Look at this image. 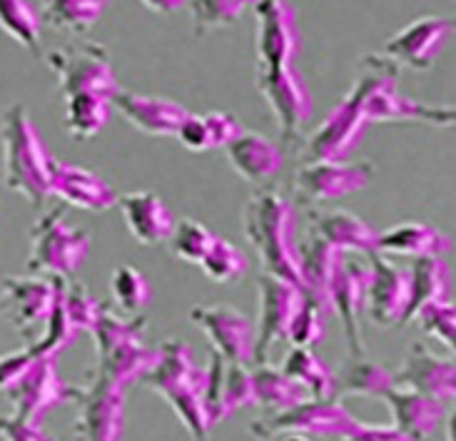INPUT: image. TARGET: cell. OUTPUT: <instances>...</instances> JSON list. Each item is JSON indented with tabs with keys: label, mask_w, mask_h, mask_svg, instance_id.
Wrapping results in <instances>:
<instances>
[{
	"label": "cell",
	"mask_w": 456,
	"mask_h": 441,
	"mask_svg": "<svg viewBox=\"0 0 456 441\" xmlns=\"http://www.w3.org/2000/svg\"><path fill=\"white\" fill-rule=\"evenodd\" d=\"M242 227H245L247 242L257 252L262 272L299 284L297 247L292 242L295 234L292 202L280 190L262 187L247 202Z\"/></svg>",
	"instance_id": "cell-1"
},
{
	"label": "cell",
	"mask_w": 456,
	"mask_h": 441,
	"mask_svg": "<svg viewBox=\"0 0 456 441\" xmlns=\"http://www.w3.org/2000/svg\"><path fill=\"white\" fill-rule=\"evenodd\" d=\"M3 147V183L30 205L50 200L48 150L40 143L37 127L23 102H12L0 118Z\"/></svg>",
	"instance_id": "cell-2"
},
{
	"label": "cell",
	"mask_w": 456,
	"mask_h": 441,
	"mask_svg": "<svg viewBox=\"0 0 456 441\" xmlns=\"http://www.w3.org/2000/svg\"><path fill=\"white\" fill-rule=\"evenodd\" d=\"M364 73L352 86L357 95L367 123H427L449 127L454 125V108L446 105H427L421 100H411L399 93V65L389 58L367 55Z\"/></svg>",
	"instance_id": "cell-3"
},
{
	"label": "cell",
	"mask_w": 456,
	"mask_h": 441,
	"mask_svg": "<svg viewBox=\"0 0 456 441\" xmlns=\"http://www.w3.org/2000/svg\"><path fill=\"white\" fill-rule=\"evenodd\" d=\"M90 247H93L90 233L68 225L62 208L50 209L37 217L30 230L28 270L70 280L83 267V262L90 255Z\"/></svg>",
	"instance_id": "cell-4"
},
{
	"label": "cell",
	"mask_w": 456,
	"mask_h": 441,
	"mask_svg": "<svg viewBox=\"0 0 456 441\" xmlns=\"http://www.w3.org/2000/svg\"><path fill=\"white\" fill-rule=\"evenodd\" d=\"M357 427V417L334 396V399H307L284 412H274L272 417L257 419L249 424V434L259 441H272L282 434L342 441Z\"/></svg>",
	"instance_id": "cell-5"
},
{
	"label": "cell",
	"mask_w": 456,
	"mask_h": 441,
	"mask_svg": "<svg viewBox=\"0 0 456 441\" xmlns=\"http://www.w3.org/2000/svg\"><path fill=\"white\" fill-rule=\"evenodd\" d=\"M48 68L58 78V90L62 98L75 93H100L115 98L123 87L112 65L110 53L95 40H87L73 48L53 50L45 55Z\"/></svg>",
	"instance_id": "cell-6"
},
{
	"label": "cell",
	"mask_w": 456,
	"mask_h": 441,
	"mask_svg": "<svg viewBox=\"0 0 456 441\" xmlns=\"http://www.w3.org/2000/svg\"><path fill=\"white\" fill-rule=\"evenodd\" d=\"M58 299V277L23 274L5 277L0 284V314L25 342H37L48 327Z\"/></svg>",
	"instance_id": "cell-7"
},
{
	"label": "cell",
	"mask_w": 456,
	"mask_h": 441,
	"mask_svg": "<svg viewBox=\"0 0 456 441\" xmlns=\"http://www.w3.org/2000/svg\"><path fill=\"white\" fill-rule=\"evenodd\" d=\"M255 86L274 115L284 143L299 140L312 120L314 105H312V93L295 70V62L257 65Z\"/></svg>",
	"instance_id": "cell-8"
},
{
	"label": "cell",
	"mask_w": 456,
	"mask_h": 441,
	"mask_svg": "<svg viewBox=\"0 0 456 441\" xmlns=\"http://www.w3.org/2000/svg\"><path fill=\"white\" fill-rule=\"evenodd\" d=\"M77 406L75 437L80 441H120L125 424V392L105 377H95L86 387L70 389Z\"/></svg>",
	"instance_id": "cell-9"
},
{
	"label": "cell",
	"mask_w": 456,
	"mask_h": 441,
	"mask_svg": "<svg viewBox=\"0 0 456 441\" xmlns=\"http://www.w3.org/2000/svg\"><path fill=\"white\" fill-rule=\"evenodd\" d=\"M259 287V327L255 342V362L267 364L272 349L280 342H287V331L292 319L305 302L302 287L287 282L282 277H274L262 272L257 280Z\"/></svg>",
	"instance_id": "cell-10"
},
{
	"label": "cell",
	"mask_w": 456,
	"mask_h": 441,
	"mask_svg": "<svg viewBox=\"0 0 456 441\" xmlns=\"http://www.w3.org/2000/svg\"><path fill=\"white\" fill-rule=\"evenodd\" d=\"M190 322L208 337L212 352L232 364L255 362L257 327L245 312L227 305H198L190 312Z\"/></svg>",
	"instance_id": "cell-11"
},
{
	"label": "cell",
	"mask_w": 456,
	"mask_h": 441,
	"mask_svg": "<svg viewBox=\"0 0 456 441\" xmlns=\"http://www.w3.org/2000/svg\"><path fill=\"white\" fill-rule=\"evenodd\" d=\"M371 162H346V159H314L305 162L295 175V190L302 200L324 205L332 200L362 192L374 180Z\"/></svg>",
	"instance_id": "cell-12"
},
{
	"label": "cell",
	"mask_w": 456,
	"mask_h": 441,
	"mask_svg": "<svg viewBox=\"0 0 456 441\" xmlns=\"http://www.w3.org/2000/svg\"><path fill=\"white\" fill-rule=\"evenodd\" d=\"M370 262V284L364 297V312L370 314L371 324L389 330L402 327V319L409 306L411 277L409 267L396 265L395 259L384 257L379 252L367 255Z\"/></svg>",
	"instance_id": "cell-13"
},
{
	"label": "cell",
	"mask_w": 456,
	"mask_h": 441,
	"mask_svg": "<svg viewBox=\"0 0 456 441\" xmlns=\"http://www.w3.org/2000/svg\"><path fill=\"white\" fill-rule=\"evenodd\" d=\"M367 284H370V262L349 257L345 252L334 274L332 290H330V306H332V314H337V319L342 322L346 347L352 356H364L362 314H364Z\"/></svg>",
	"instance_id": "cell-14"
},
{
	"label": "cell",
	"mask_w": 456,
	"mask_h": 441,
	"mask_svg": "<svg viewBox=\"0 0 456 441\" xmlns=\"http://www.w3.org/2000/svg\"><path fill=\"white\" fill-rule=\"evenodd\" d=\"M367 118L362 112L357 95L349 90L345 98L324 115L307 140V162L314 159H346L367 130Z\"/></svg>",
	"instance_id": "cell-15"
},
{
	"label": "cell",
	"mask_w": 456,
	"mask_h": 441,
	"mask_svg": "<svg viewBox=\"0 0 456 441\" xmlns=\"http://www.w3.org/2000/svg\"><path fill=\"white\" fill-rule=\"evenodd\" d=\"M454 33V23L442 15H424L402 28L395 37L387 40L382 55L399 68L429 70L444 50L446 37Z\"/></svg>",
	"instance_id": "cell-16"
},
{
	"label": "cell",
	"mask_w": 456,
	"mask_h": 441,
	"mask_svg": "<svg viewBox=\"0 0 456 441\" xmlns=\"http://www.w3.org/2000/svg\"><path fill=\"white\" fill-rule=\"evenodd\" d=\"M255 50L257 65L295 62L299 53L295 8L287 0H257L255 5Z\"/></svg>",
	"instance_id": "cell-17"
},
{
	"label": "cell",
	"mask_w": 456,
	"mask_h": 441,
	"mask_svg": "<svg viewBox=\"0 0 456 441\" xmlns=\"http://www.w3.org/2000/svg\"><path fill=\"white\" fill-rule=\"evenodd\" d=\"M48 184L50 197L87 212H108L118 202V192L102 175L65 159L50 158Z\"/></svg>",
	"instance_id": "cell-18"
},
{
	"label": "cell",
	"mask_w": 456,
	"mask_h": 441,
	"mask_svg": "<svg viewBox=\"0 0 456 441\" xmlns=\"http://www.w3.org/2000/svg\"><path fill=\"white\" fill-rule=\"evenodd\" d=\"M208 367V384H205V409L210 424H220L227 414L249 404H257L255 399V381L247 364L224 362L223 356L212 352Z\"/></svg>",
	"instance_id": "cell-19"
},
{
	"label": "cell",
	"mask_w": 456,
	"mask_h": 441,
	"mask_svg": "<svg viewBox=\"0 0 456 441\" xmlns=\"http://www.w3.org/2000/svg\"><path fill=\"white\" fill-rule=\"evenodd\" d=\"M70 389L58 374L55 356H37L33 369L12 387L8 396L15 404V417L28 421H40V417L53 406L70 402Z\"/></svg>",
	"instance_id": "cell-20"
},
{
	"label": "cell",
	"mask_w": 456,
	"mask_h": 441,
	"mask_svg": "<svg viewBox=\"0 0 456 441\" xmlns=\"http://www.w3.org/2000/svg\"><path fill=\"white\" fill-rule=\"evenodd\" d=\"M395 384L429 394L439 402H449L456 394L454 359L436 356L427 342H414L409 347L402 367L395 372Z\"/></svg>",
	"instance_id": "cell-21"
},
{
	"label": "cell",
	"mask_w": 456,
	"mask_h": 441,
	"mask_svg": "<svg viewBox=\"0 0 456 441\" xmlns=\"http://www.w3.org/2000/svg\"><path fill=\"white\" fill-rule=\"evenodd\" d=\"M112 108L140 133L152 137H175L177 127L190 115V110L177 100L162 98V95H142V93H130V90H120L112 98Z\"/></svg>",
	"instance_id": "cell-22"
},
{
	"label": "cell",
	"mask_w": 456,
	"mask_h": 441,
	"mask_svg": "<svg viewBox=\"0 0 456 441\" xmlns=\"http://www.w3.org/2000/svg\"><path fill=\"white\" fill-rule=\"evenodd\" d=\"M123 212L127 233L135 237L140 245L155 247L165 245L175 230L173 209L165 205V200L150 190L125 192L115 202Z\"/></svg>",
	"instance_id": "cell-23"
},
{
	"label": "cell",
	"mask_w": 456,
	"mask_h": 441,
	"mask_svg": "<svg viewBox=\"0 0 456 441\" xmlns=\"http://www.w3.org/2000/svg\"><path fill=\"white\" fill-rule=\"evenodd\" d=\"M345 252L327 245L322 237L312 234L302 245L297 247V267H299V287L305 297L324 309L327 317H332L330 306V290H332L334 274L339 267V259Z\"/></svg>",
	"instance_id": "cell-24"
},
{
	"label": "cell",
	"mask_w": 456,
	"mask_h": 441,
	"mask_svg": "<svg viewBox=\"0 0 456 441\" xmlns=\"http://www.w3.org/2000/svg\"><path fill=\"white\" fill-rule=\"evenodd\" d=\"M224 152H227L230 167L249 184L270 183L272 177H277V172L282 170V150L262 133L242 130L224 147Z\"/></svg>",
	"instance_id": "cell-25"
},
{
	"label": "cell",
	"mask_w": 456,
	"mask_h": 441,
	"mask_svg": "<svg viewBox=\"0 0 456 441\" xmlns=\"http://www.w3.org/2000/svg\"><path fill=\"white\" fill-rule=\"evenodd\" d=\"M158 349H160L158 367L142 380L152 392L165 394L175 389H195L205 394L208 367L195 364L192 349L183 339H165Z\"/></svg>",
	"instance_id": "cell-26"
},
{
	"label": "cell",
	"mask_w": 456,
	"mask_h": 441,
	"mask_svg": "<svg viewBox=\"0 0 456 441\" xmlns=\"http://www.w3.org/2000/svg\"><path fill=\"white\" fill-rule=\"evenodd\" d=\"M382 399L392 409L395 417V427L409 434L411 439H427L444 417V402L434 399L429 394L414 392L407 387H389L382 394Z\"/></svg>",
	"instance_id": "cell-27"
},
{
	"label": "cell",
	"mask_w": 456,
	"mask_h": 441,
	"mask_svg": "<svg viewBox=\"0 0 456 441\" xmlns=\"http://www.w3.org/2000/svg\"><path fill=\"white\" fill-rule=\"evenodd\" d=\"M449 247V237L424 222H402L377 233V252L384 257H444Z\"/></svg>",
	"instance_id": "cell-28"
},
{
	"label": "cell",
	"mask_w": 456,
	"mask_h": 441,
	"mask_svg": "<svg viewBox=\"0 0 456 441\" xmlns=\"http://www.w3.org/2000/svg\"><path fill=\"white\" fill-rule=\"evenodd\" d=\"M312 230L327 245L346 255H371L377 252V230L349 209H324L314 212Z\"/></svg>",
	"instance_id": "cell-29"
},
{
	"label": "cell",
	"mask_w": 456,
	"mask_h": 441,
	"mask_svg": "<svg viewBox=\"0 0 456 441\" xmlns=\"http://www.w3.org/2000/svg\"><path fill=\"white\" fill-rule=\"evenodd\" d=\"M98 359L100 364L95 372L125 392L130 384L142 381L152 369L158 367L160 349L148 347L142 339H133V342H123L108 349V352H102V355H98Z\"/></svg>",
	"instance_id": "cell-30"
},
{
	"label": "cell",
	"mask_w": 456,
	"mask_h": 441,
	"mask_svg": "<svg viewBox=\"0 0 456 441\" xmlns=\"http://www.w3.org/2000/svg\"><path fill=\"white\" fill-rule=\"evenodd\" d=\"M240 133L242 125L232 112L212 110L202 115L190 112L177 127L175 137L190 152H210V150H224Z\"/></svg>",
	"instance_id": "cell-31"
},
{
	"label": "cell",
	"mask_w": 456,
	"mask_h": 441,
	"mask_svg": "<svg viewBox=\"0 0 456 441\" xmlns=\"http://www.w3.org/2000/svg\"><path fill=\"white\" fill-rule=\"evenodd\" d=\"M409 277H411V294H409V306L402 319V327L411 324V319L421 306L429 302H439V299H449V292H452V282H449L452 274L442 257L414 259L409 267Z\"/></svg>",
	"instance_id": "cell-32"
},
{
	"label": "cell",
	"mask_w": 456,
	"mask_h": 441,
	"mask_svg": "<svg viewBox=\"0 0 456 441\" xmlns=\"http://www.w3.org/2000/svg\"><path fill=\"white\" fill-rule=\"evenodd\" d=\"M295 380L302 389H307L309 399H334L337 396V374L322 362L307 347H292L282 359L280 367Z\"/></svg>",
	"instance_id": "cell-33"
},
{
	"label": "cell",
	"mask_w": 456,
	"mask_h": 441,
	"mask_svg": "<svg viewBox=\"0 0 456 441\" xmlns=\"http://www.w3.org/2000/svg\"><path fill=\"white\" fill-rule=\"evenodd\" d=\"M112 112V98L100 93H75L65 98V130L68 135L86 143L100 135Z\"/></svg>",
	"instance_id": "cell-34"
},
{
	"label": "cell",
	"mask_w": 456,
	"mask_h": 441,
	"mask_svg": "<svg viewBox=\"0 0 456 441\" xmlns=\"http://www.w3.org/2000/svg\"><path fill=\"white\" fill-rule=\"evenodd\" d=\"M110 0H40V18L53 30L83 36L93 30Z\"/></svg>",
	"instance_id": "cell-35"
},
{
	"label": "cell",
	"mask_w": 456,
	"mask_h": 441,
	"mask_svg": "<svg viewBox=\"0 0 456 441\" xmlns=\"http://www.w3.org/2000/svg\"><path fill=\"white\" fill-rule=\"evenodd\" d=\"M252 381H255V399L259 406L274 412H284L289 406L302 404L307 402L309 394L307 389H302L295 380H289L282 369L267 367V364H259L252 372Z\"/></svg>",
	"instance_id": "cell-36"
},
{
	"label": "cell",
	"mask_w": 456,
	"mask_h": 441,
	"mask_svg": "<svg viewBox=\"0 0 456 441\" xmlns=\"http://www.w3.org/2000/svg\"><path fill=\"white\" fill-rule=\"evenodd\" d=\"M389 387H395V372L364 356H354V362H349L345 372L337 377V394L382 396Z\"/></svg>",
	"instance_id": "cell-37"
},
{
	"label": "cell",
	"mask_w": 456,
	"mask_h": 441,
	"mask_svg": "<svg viewBox=\"0 0 456 441\" xmlns=\"http://www.w3.org/2000/svg\"><path fill=\"white\" fill-rule=\"evenodd\" d=\"M0 28L20 48L40 55L43 40V18L28 0H0Z\"/></svg>",
	"instance_id": "cell-38"
},
{
	"label": "cell",
	"mask_w": 456,
	"mask_h": 441,
	"mask_svg": "<svg viewBox=\"0 0 456 441\" xmlns=\"http://www.w3.org/2000/svg\"><path fill=\"white\" fill-rule=\"evenodd\" d=\"M58 297H61V305L65 309V314L70 319V324L75 327L77 334L83 331H90L98 327L100 314L105 306L100 305L98 299L93 297V292L87 290L86 284L75 282L73 277L65 280V277H58Z\"/></svg>",
	"instance_id": "cell-39"
},
{
	"label": "cell",
	"mask_w": 456,
	"mask_h": 441,
	"mask_svg": "<svg viewBox=\"0 0 456 441\" xmlns=\"http://www.w3.org/2000/svg\"><path fill=\"white\" fill-rule=\"evenodd\" d=\"M255 3L257 0H187L185 5H190L192 33L205 37L208 33L232 25Z\"/></svg>",
	"instance_id": "cell-40"
},
{
	"label": "cell",
	"mask_w": 456,
	"mask_h": 441,
	"mask_svg": "<svg viewBox=\"0 0 456 441\" xmlns=\"http://www.w3.org/2000/svg\"><path fill=\"white\" fill-rule=\"evenodd\" d=\"M202 274L215 284H230L237 282L240 277H245L247 267H249V259L240 249V247L224 240V237H217L212 242L210 252L205 255V259L198 265Z\"/></svg>",
	"instance_id": "cell-41"
},
{
	"label": "cell",
	"mask_w": 456,
	"mask_h": 441,
	"mask_svg": "<svg viewBox=\"0 0 456 441\" xmlns=\"http://www.w3.org/2000/svg\"><path fill=\"white\" fill-rule=\"evenodd\" d=\"M110 292L115 306L127 312V314H137L152 299V287H150L148 277L137 270L135 265L115 267L110 277Z\"/></svg>",
	"instance_id": "cell-42"
},
{
	"label": "cell",
	"mask_w": 456,
	"mask_h": 441,
	"mask_svg": "<svg viewBox=\"0 0 456 441\" xmlns=\"http://www.w3.org/2000/svg\"><path fill=\"white\" fill-rule=\"evenodd\" d=\"M217 240V234L212 233L210 227H205L200 220L185 217V220L175 222V230L167 240L170 252L180 262L187 265H200L205 255L210 252L212 242Z\"/></svg>",
	"instance_id": "cell-43"
},
{
	"label": "cell",
	"mask_w": 456,
	"mask_h": 441,
	"mask_svg": "<svg viewBox=\"0 0 456 441\" xmlns=\"http://www.w3.org/2000/svg\"><path fill=\"white\" fill-rule=\"evenodd\" d=\"M145 331H148V317L137 314V317L133 319H125L118 317V314H112L110 309L105 306L102 314H100L98 327L93 330V339H95L98 355H102V352H108V349L118 347V344L142 339Z\"/></svg>",
	"instance_id": "cell-44"
},
{
	"label": "cell",
	"mask_w": 456,
	"mask_h": 441,
	"mask_svg": "<svg viewBox=\"0 0 456 441\" xmlns=\"http://www.w3.org/2000/svg\"><path fill=\"white\" fill-rule=\"evenodd\" d=\"M411 322H417L421 331L427 337H434L436 342H442L446 349H454V337H456V306L449 299H439V302H429L424 305L414 314Z\"/></svg>",
	"instance_id": "cell-45"
},
{
	"label": "cell",
	"mask_w": 456,
	"mask_h": 441,
	"mask_svg": "<svg viewBox=\"0 0 456 441\" xmlns=\"http://www.w3.org/2000/svg\"><path fill=\"white\" fill-rule=\"evenodd\" d=\"M324 309H322L317 302H312L309 297H305V302L299 306V312L292 319L289 324V331H287V342L292 347H307V349H314L317 344L322 342L324 337Z\"/></svg>",
	"instance_id": "cell-46"
},
{
	"label": "cell",
	"mask_w": 456,
	"mask_h": 441,
	"mask_svg": "<svg viewBox=\"0 0 456 441\" xmlns=\"http://www.w3.org/2000/svg\"><path fill=\"white\" fill-rule=\"evenodd\" d=\"M36 362L37 355L30 347L23 349V352H15V355L0 356V389H3V392H11L12 387L33 369Z\"/></svg>",
	"instance_id": "cell-47"
},
{
	"label": "cell",
	"mask_w": 456,
	"mask_h": 441,
	"mask_svg": "<svg viewBox=\"0 0 456 441\" xmlns=\"http://www.w3.org/2000/svg\"><path fill=\"white\" fill-rule=\"evenodd\" d=\"M0 439L3 441H53L43 431L40 421L18 417H0Z\"/></svg>",
	"instance_id": "cell-48"
},
{
	"label": "cell",
	"mask_w": 456,
	"mask_h": 441,
	"mask_svg": "<svg viewBox=\"0 0 456 441\" xmlns=\"http://www.w3.org/2000/svg\"><path fill=\"white\" fill-rule=\"evenodd\" d=\"M342 441H417L396 427H367L359 421V427L352 434H346Z\"/></svg>",
	"instance_id": "cell-49"
},
{
	"label": "cell",
	"mask_w": 456,
	"mask_h": 441,
	"mask_svg": "<svg viewBox=\"0 0 456 441\" xmlns=\"http://www.w3.org/2000/svg\"><path fill=\"white\" fill-rule=\"evenodd\" d=\"M148 11L160 12V15H167V12L180 11L185 5L187 0H140Z\"/></svg>",
	"instance_id": "cell-50"
},
{
	"label": "cell",
	"mask_w": 456,
	"mask_h": 441,
	"mask_svg": "<svg viewBox=\"0 0 456 441\" xmlns=\"http://www.w3.org/2000/svg\"><path fill=\"white\" fill-rule=\"evenodd\" d=\"M282 441H309V437H302V434H282Z\"/></svg>",
	"instance_id": "cell-51"
},
{
	"label": "cell",
	"mask_w": 456,
	"mask_h": 441,
	"mask_svg": "<svg viewBox=\"0 0 456 441\" xmlns=\"http://www.w3.org/2000/svg\"><path fill=\"white\" fill-rule=\"evenodd\" d=\"M446 437H449V441H454V417H452V421H449V431H446Z\"/></svg>",
	"instance_id": "cell-52"
}]
</instances>
